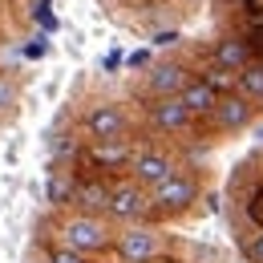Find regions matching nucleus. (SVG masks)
<instances>
[{"mask_svg": "<svg viewBox=\"0 0 263 263\" xmlns=\"http://www.w3.org/2000/svg\"><path fill=\"white\" fill-rule=\"evenodd\" d=\"M61 247L69 251H81V255H93V251H105L109 247V227L101 223L98 215H73L65 227H61Z\"/></svg>", "mask_w": 263, "mask_h": 263, "instance_id": "f257e3e1", "label": "nucleus"}, {"mask_svg": "<svg viewBox=\"0 0 263 263\" xmlns=\"http://www.w3.org/2000/svg\"><path fill=\"white\" fill-rule=\"evenodd\" d=\"M191 202H198V178H195V174H186V170L170 174L162 186L150 191V206L162 211V215H178V211H186Z\"/></svg>", "mask_w": 263, "mask_h": 263, "instance_id": "f03ea898", "label": "nucleus"}, {"mask_svg": "<svg viewBox=\"0 0 263 263\" xmlns=\"http://www.w3.org/2000/svg\"><path fill=\"white\" fill-rule=\"evenodd\" d=\"M154 206H150V191L146 186H138V182H118L114 191H109V206H105V215L109 219H118V223H142L146 215H150Z\"/></svg>", "mask_w": 263, "mask_h": 263, "instance_id": "7ed1b4c3", "label": "nucleus"}, {"mask_svg": "<svg viewBox=\"0 0 263 263\" xmlns=\"http://www.w3.org/2000/svg\"><path fill=\"white\" fill-rule=\"evenodd\" d=\"M158 251H162V235L154 227L134 223V227H126L118 235V259L122 263H154Z\"/></svg>", "mask_w": 263, "mask_h": 263, "instance_id": "20e7f679", "label": "nucleus"}, {"mask_svg": "<svg viewBox=\"0 0 263 263\" xmlns=\"http://www.w3.org/2000/svg\"><path fill=\"white\" fill-rule=\"evenodd\" d=\"M195 122H198V118L186 109L182 93L150 101V126H154V130H162V134H191V130H195Z\"/></svg>", "mask_w": 263, "mask_h": 263, "instance_id": "39448f33", "label": "nucleus"}, {"mask_svg": "<svg viewBox=\"0 0 263 263\" xmlns=\"http://www.w3.org/2000/svg\"><path fill=\"white\" fill-rule=\"evenodd\" d=\"M170 174H178V166H174V158L162 154V150H138L134 162H130V178L138 182V186H146V191L162 186Z\"/></svg>", "mask_w": 263, "mask_h": 263, "instance_id": "423d86ee", "label": "nucleus"}, {"mask_svg": "<svg viewBox=\"0 0 263 263\" xmlns=\"http://www.w3.org/2000/svg\"><path fill=\"white\" fill-rule=\"evenodd\" d=\"M251 118H255V105L243 98L239 89L235 93H223L219 105H215V114H211V122H215V130L219 134H239L251 126Z\"/></svg>", "mask_w": 263, "mask_h": 263, "instance_id": "0eeeda50", "label": "nucleus"}, {"mask_svg": "<svg viewBox=\"0 0 263 263\" xmlns=\"http://www.w3.org/2000/svg\"><path fill=\"white\" fill-rule=\"evenodd\" d=\"M251 53H255V41H251V36H223V41L215 45V53H211V65L239 77L243 69L255 61Z\"/></svg>", "mask_w": 263, "mask_h": 263, "instance_id": "6e6552de", "label": "nucleus"}, {"mask_svg": "<svg viewBox=\"0 0 263 263\" xmlns=\"http://www.w3.org/2000/svg\"><path fill=\"white\" fill-rule=\"evenodd\" d=\"M126 114L122 105H93L89 118H85V130L93 134V142H114V138H126Z\"/></svg>", "mask_w": 263, "mask_h": 263, "instance_id": "1a4fd4ad", "label": "nucleus"}, {"mask_svg": "<svg viewBox=\"0 0 263 263\" xmlns=\"http://www.w3.org/2000/svg\"><path fill=\"white\" fill-rule=\"evenodd\" d=\"M134 150L126 138H114V142H93L89 146V162L98 166V170H130L134 162Z\"/></svg>", "mask_w": 263, "mask_h": 263, "instance_id": "9d476101", "label": "nucleus"}, {"mask_svg": "<svg viewBox=\"0 0 263 263\" xmlns=\"http://www.w3.org/2000/svg\"><path fill=\"white\" fill-rule=\"evenodd\" d=\"M219 98H223V93H219L206 77H191V81H186V89H182V101H186V109L195 114L198 122H211V114H215Z\"/></svg>", "mask_w": 263, "mask_h": 263, "instance_id": "9b49d317", "label": "nucleus"}, {"mask_svg": "<svg viewBox=\"0 0 263 263\" xmlns=\"http://www.w3.org/2000/svg\"><path fill=\"white\" fill-rule=\"evenodd\" d=\"M186 69L174 65V61H162V65L150 69V77H146V89L154 93V98H174V93H182L186 89Z\"/></svg>", "mask_w": 263, "mask_h": 263, "instance_id": "f8f14e48", "label": "nucleus"}, {"mask_svg": "<svg viewBox=\"0 0 263 263\" xmlns=\"http://www.w3.org/2000/svg\"><path fill=\"white\" fill-rule=\"evenodd\" d=\"M109 191H114V186H105L101 178H85V182L77 178V195H73V202H77L85 215H98V211L109 206Z\"/></svg>", "mask_w": 263, "mask_h": 263, "instance_id": "ddd939ff", "label": "nucleus"}, {"mask_svg": "<svg viewBox=\"0 0 263 263\" xmlns=\"http://www.w3.org/2000/svg\"><path fill=\"white\" fill-rule=\"evenodd\" d=\"M73 195H77V178H73V174L53 170V174L45 178V198H49L53 206H69V202H73Z\"/></svg>", "mask_w": 263, "mask_h": 263, "instance_id": "4468645a", "label": "nucleus"}, {"mask_svg": "<svg viewBox=\"0 0 263 263\" xmlns=\"http://www.w3.org/2000/svg\"><path fill=\"white\" fill-rule=\"evenodd\" d=\"M235 89L247 101H263V61H251V65L243 69V73L235 77Z\"/></svg>", "mask_w": 263, "mask_h": 263, "instance_id": "2eb2a0df", "label": "nucleus"}, {"mask_svg": "<svg viewBox=\"0 0 263 263\" xmlns=\"http://www.w3.org/2000/svg\"><path fill=\"white\" fill-rule=\"evenodd\" d=\"M243 255H247V263H263V227L243 243Z\"/></svg>", "mask_w": 263, "mask_h": 263, "instance_id": "dca6fc26", "label": "nucleus"}, {"mask_svg": "<svg viewBox=\"0 0 263 263\" xmlns=\"http://www.w3.org/2000/svg\"><path fill=\"white\" fill-rule=\"evenodd\" d=\"M49 263H85L81 251H69V247H53L49 251Z\"/></svg>", "mask_w": 263, "mask_h": 263, "instance_id": "f3484780", "label": "nucleus"}, {"mask_svg": "<svg viewBox=\"0 0 263 263\" xmlns=\"http://www.w3.org/2000/svg\"><path fill=\"white\" fill-rule=\"evenodd\" d=\"M21 57H25V49H21V45H0V69L16 65Z\"/></svg>", "mask_w": 263, "mask_h": 263, "instance_id": "a211bd4d", "label": "nucleus"}, {"mask_svg": "<svg viewBox=\"0 0 263 263\" xmlns=\"http://www.w3.org/2000/svg\"><path fill=\"white\" fill-rule=\"evenodd\" d=\"M12 101H16V85H12V81H8L4 73H0V114H4V109H8Z\"/></svg>", "mask_w": 263, "mask_h": 263, "instance_id": "6ab92c4d", "label": "nucleus"}, {"mask_svg": "<svg viewBox=\"0 0 263 263\" xmlns=\"http://www.w3.org/2000/svg\"><path fill=\"white\" fill-rule=\"evenodd\" d=\"M150 61H154L150 49H134L130 57H126V65H130V69H150Z\"/></svg>", "mask_w": 263, "mask_h": 263, "instance_id": "aec40b11", "label": "nucleus"}, {"mask_svg": "<svg viewBox=\"0 0 263 263\" xmlns=\"http://www.w3.org/2000/svg\"><path fill=\"white\" fill-rule=\"evenodd\" d=\"M49 53V41L45 36H33V45H25V57H45Z\"/></svg>", "mask_w": 263, "mask_h": 263, "instance_id": "412c9836", "label": "nucleus"}, {"mask_svg": "<svg viewBox=\"0 0 263 263\" xmlns=\"http://www.w3.org/2000/svg\"><path fill=\"white\" fill-rule=\"evenodd\" d=\"M122 61H126V57H122V49H109V53H105V57H101V65L109 69V73H114V69L122 65Z\"/></svg>", "mask_w": 263, "mask_h": 263, "instance_id": "4be33fe9", "label": "nucleus"}]
</instances>
